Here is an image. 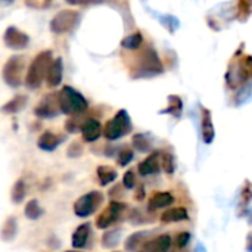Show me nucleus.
I'll use <instances>...</instances> for the list:
<instances>
[{"label":"nucleus","mask_w":252,"mask_h":252,"mask_svg":"<svg viewBox=\"0 0 252 252\" xmlns=\"http://www.w3.org/2000/svg\"><path fill=\"white\" fill-rule=\"evenodd\" d=\"M65 252H78V251H65Z\"/></svg>","instance_id":"obj_42"},{"label":"nucleus","mask_w":252,"mask_h":252,"mask_svg":"<svg viewBox=\"0 0 252 252\" xmlns=\"http://www.w3.org/2000/svg\"><path fill=\"white\" fill-rule=\"evenodd\" d=\"M103 202V195L97 190L89 192L83 196H80L75 204H74V213L77 217L86 219L89 216H92Z\"/></svg>","instance_id":"obj_8"},{"label":"nucleus","mask_w":252,"mask_h":252,"mask_svg":"<svg viewBox=\"0 0 252 252\" xmlns=\"http://www.w3.org/2000/svg\"><path fill=\"white\" fill-rule=\"evenodd\" d=\"M252 13V1H239L238 3V19L247 21Z\"/></svg>","instance_id":"obj_33"},{"label":"nucleus","mask_w":252,"mask_h":252,"mask_svg":"<svg viewBox=\"0 0 252 252\" xmlns=\"http://www.w3.org/2000/svg\"><path fill=\"white\" fill-rule=\"evenodd\" d=\"M97 179L102 186H106L117 179V171L112 167L100 165V167H97Z\"/></svg>","instance_id":"obj_23"},{"label":"nucleus","mask_w":252,"mask_h":252,"mask_svg":"<svg viewBox=\"0 0 252 252\" xmlns=\"http://www.w3.org/2000/svg\"><path fill=\"white\" fill-rule=\"evenodd\" d=\"M173 202H174V196L170 192H155L148 201V208L149 211H154V210L170 207Z\"/></svg>","instance_id":"obj_17"},{"label":"nucleus","mask_w":252,"mask_h":252,"mask_svg":"<svg viewBox=\"0 0 252 252\" xmlns=\"http://www.w3.org/2000/svg\"><path fill=\"white\" fill-rule=\"evenodd\" d=\"M62 78H63V62H62V58H56V59H53V62L49 68V72L46 77V84L52 89L58 87L62 83Z\"/></svg>","instance_id":"obj_12"},{"label":"nucleus","mask_w":252,"mask_h":252,"mask_svg":"<svg viewBox=\"0 0 252 252\" xmlns=\"http://www.w3.org/2000/svg\"><path fill=\"white\" fill-rule=\"evenodd\" d=\"M201 112H202V123H201L202 140H204V143L210 145L214 140V137H216V130H214V124H213L211 112L207 108H202Z\"/></svg>","instance_id":"obj_16"},{"label":"nucleus","mask_w":252,"mask_h":252,"mask_svg":"<svg viewBox=\"0 0 252 252\" xmlns=\"http://www.w3.org/2000/svg\"><path fill=\"white\" fill-rule=\"evenodd\" d=\"M59 106L61 112L66 115H80L89 109V102L74 87L63 86L59 92Z\"/></svg>","instance_id":"obj_3"},{"label":"nucleus","mask_w":252,"mask_h":252,"mask_svg":"<svg viewBox=\"0 0 252 252\" xmlns=\"http://www.w3.org/2000/svg\"><path fill=\"white\" fill-rule=\"evenodd\" d=\"M171 248V238L170 235H161L149 242H146L140 252H168Z\"/></svg>","instance_id":"obj_15"},{"label":"nucleus","mask_w":252,"mask_h":252,"mask_svg":"<svg viewBox=\"0 0 252 252\" xmlns=\"http://www.w3.org/2000/svg\"><path fill=\"white\" fill-rule=\"evenodd\" d=\"M188 219H189L188 210L183 207H176V208L167 210L161 216L162 223H174V221H182V220H188Z\"/></svg>","instance_id":"obj_21"},{"label":"nucleus","mask_w":252,"mask_h":252,"mask_svg":"<svg viewBox=\"0 0 252 252\" xmlns=\"http://www.w3.org/2000/svg\"><path fill=\"white\" fill-rule=\"evenodd\" d=\"M161 167L164 168V171H165L167 174L174 173L176 162H174V157H173V154H170V152L161 154Z\"/></svg>","instance_id":"obj_32"},{"label":"nucleus","mask_w":252,"mask_h":252,"mask_svg":"<svg viewBox=\"0 0 252 252\" xmlns=\"http://www.w3.org/2000/svg\"><path fill=\"white\" fill-rule=\"evenodd\" d=\"M61 112L59 106V93H49L46 94L37 108L34 109V114L40 118H53Z\"/></svg>","instance_id":"obj_10"},{"label":"nucleus","mask_w":252,"mask_h":252,"mask_svg":"<svg viewBox=\"0 0 252 252\" xmlns=\"http://www.w3.org/2000/svg\"><path fill=\"white\" fill-rule=\"evenodd\" d=\"M80 22V13L77 10H61L50 21V30L55 34H65L72 31Z\"/></svg>","instance_id":"obj_6"},{"label":"nucleus","mask_w":252,"mask_h":252,"mask_svg":"<svg viewBox=\"0 0 252 252\" xmlns=\"http://www.w3.org/2000/svg\"><path fill=\"white\" fill-rule=\"evenodd\" d=\"M124 208H126V205L121 202H117V201L109 202V205L96 217V227L103 230V229H108L109 226H112L120 219Z\"/></svg>","instance_id":"obj_9"},{"label":"nucleus","mask_w":252,"mask_h":252,"mask_svg":"<svg viewBox=\"0 0 252 252\" xmlns=\"http://www.w3.org/2000/svg\"><path fill=\"white\" fill-rule=\"evenodd\" d=\"M61 140H62V139H61L58 134H55V133H52V131H44V133L38 137L37 146H38L41 151L52 152V151H55V149L61 145Z\"/></svg>","instance_id":"obj_18"},{"label":"nucleus","mask_w":252,"mask_h":252,"mask_svg":"<svg viewBox=\"0 0 252 252\" xmlns=\"http://www.w3.org/2000/svg\"><path fill=\"white\" fill-rule=\"evenodd\" d=\"M146 238V232H139V233H134L131 236H128V239L126 241V250L128 252L137 251L139 248H142V242L145 241Z\"/></svg>","instance_id":"obj_27"},{"label":"nucleus","mask_w":252,"mask_h":252,"mask_svg":"<svg viewBox=\"0 0 252 252\" xmlns=\"http://www.w3.org/2000/svg\"><path fill=\"white\" fill-rule=\"evenodd\" d=\"M182 111H183V102L179 96H168V108L164 109L162 112L165 114H170L176 118H179L182 115Z\"/></svg>","instance_id":"obj_26"},{"label":"nucleus","mask_w":252,"mask_h":252,"mask_svg":"<svg viewBox=\"0 0 252 252\" xmlns=\"http://www.w3.org/2000/svg\"><path fill=\"white\" fill-rule=\"evenodd\" d=\"M3 40H4V44L13 50L25 49L30 43V37L24 31H21L19 28H16L13 25L6 28V31L3 34Z\"/></svg>","instance_id":"obj_11"},{"label":"nucleus","mask_w":252,"mask_h":252,"mask_svg":"<svg viewBox=\"0 0 252 252\" xmlns=\"http://www.w3.org/2000/svg\"><path fill=\"white\" fill-rule=\"evenodd\" d=\"M83 154V148L80 146V143L74 142L69 148H68V157H80Z\"/></svg>","instance_id":"obj_38"},{"label":"nucleus","mask_w":252,"mask_h":252,"mask_svg":"<svg viewBox=\"0 0 252 252\" xmlns=\"http://www.w3.org/2000/svg\"><path fill=\"white\" fill-rule=\"evenodd\" d=\"M27 102H28V97L25 94H16L15 97H12L9 102H6L1 106V112H4V114H18L25 108Z\"/></svg>","instance_id":"obj_20"},{"label":"nucleus","mask_w":252,"mask_h":252,"mask_svg":"<svg viewBox=\"0 0 252 252\" xmlns=\"http://www.w3.org/2000/svg\"><path fill=\"white\" fill-rule=\"evenodd\" d=\"M247 250L248 252H252V233L248 235V239H247Z\"/></svg>","instance_id":"obj_40"},{"label":"nucleus","mask_w":252,"mask_h":252,"mask_svg":"<svg viewBox=\"0 0 252 252\" xmlns=\"http://www.w3.org/2000/svg\"><path fill=\"white\" fill-rule=\"evenodd\" d=\"M24 58L22 56H10L4 66H3V80L10 87H19L22 84V74H24Z\"/></svg>","instance_id":"obj_7"},{"label":"nucleus","mask_w":252,"mask_h":252,"mask_svg":"<svg viewBox=\"0 0 252 252\" xmlns=\"http://www.w3.org/2000/svg\"><path fill=\"white\" fill-rule=\"evenodd\" d=\"M142 43H143V35H142V32L136 31L133 34L127 35L126 38H123L121 46L127 50H137L142 46Z\"/></svg>","instance_id":"obj_25"},{"label":"nucleus","mask_w":252,"mask_h":252,"mask_svg":"<svg viewBox=\"0 0 252 252\" xmlns=\"http://www.w3.org/2000/svg\"><path fill=\"white\" fill-rule=\"evenodd\" d=\"M28 6H31V7H47V6H50V1H46V3H31V1H28L27 3Z\"/></svg>","instance_id":"obj_39"},{"label":"nucleus","mask_w":252,"mask_h":252,"mask_svg":"<svg viewBox=\"0 0 252 252\" xmlns=\"http://www.w3.org/2000/svg\"><path fill=\"white\" fill-rule=\"evenodd\" d=\"M24 214H25V217L30 219V220H38V219L44 214V210L40 207L38 201L31 199V201L27 202V205H25V208H24Z\"/></svg>","instance_id":"obj_24"},{"label":"nucleus","mask_w":252,"mask_h":252,"mask_svg":"<svg viewBox=\"0 0 252 252\" xmlns=\"http://www.w3.org/2000/svg\"><path fill=\"white\" fill-rule=\"evenodd\" d=\"M133 146H134V149L136 151H139V152H148V151H151V148H152V142L148 139V136L146 134H136L134 137H133Z\"/></svg>","instance_id":"obj_29"},{"label":"nucleus","mask_w":252,"mask_h":252,"mask_svg":"<svg viewBox=\"0 0 252 252\" xmlns=\"http://www.w3.org/2000/svg\"><path fill=\"white\" fill-rule=\"evenodd\" d=\"M252 94V81L247 83L245 86H242L238 92V94L235 96V102L236 105H242L244 102H247Z\"/></svg>","instance_id":"obj_31"},{"label":"nucleus","mask_w":252,"mask_h":252,"mask_svg":"<svg viewBox=\"0 0 252 252\" xmlns=\"http://www.w3.org/2000/svg\"><path fill=\"white\" fill-rule=\"evenodd\" d=\"M133 157H134L133 151L128 149V148H124L123 151H120V154H118V157H117V162H118V165L126 167L128 162H131Z\"/></svg>","instance_id":"obj_34"},{"label":"nucleus","mask_w":252,"mask_h":252,"mask_svg":"<svg viewBox=\"0 0 252 252\" xmlns=\"http://www.w3.org/2000/svg\"><path fill=\"white\" fill-rule=\"evenodd\" d=\"M90 238V224L84 223L81 226H78L75 229V232L72 233V247L77 250H81L86 247L87 241Z\"/></svg>","instance_id":"obj_19"},{"label":"nucleus","mask_w":252,"mask_h":252,"mask_svg":"<svg viewBox=\"0 0 252 252\" xmlns=\"http://www.w3.org/2000/svg\"><path fill=\"white\" fill-rule=\"evenodd\" d=\"M161 154L159 152H152L146 159H143L137 170H139V174L140 176H151V174H157L161 168Z\"/></svg>","instance_id":"obj_14"},{"label":"nucleus","mask_w":252,"mask_h":252,"mask_svg":"<svg viewBox=\"0 0 252 252\" xmlns=\"http://www.w3.org/2000/svg\"><path fill=\"white\" fill-rule=\"evenodd\" d=\"M252 201V185L247 180L245 182V186L242 188V190H241V202L247 207L250 202Z\"/></svg>","instance_id":"obj_35"},{"label":"nucleus","mask_w":252,"mask_h":252,"mask_svg":"<svg viewBox=\"0 0 252 252\" xmlns=\"http://www.w3.org/2000/svg\"><path fill=\"white\" fill-rule=\"evenodd\" d=\"M121 239V230H111V232H106L102 238V244L103 247L106 248H114L118 245Z\"/></svg>","instance_id":"obj_30"},{"label":"nucleus","mask_w":252,"mask_h":252,"mask_svg":"<svg viewBox=\"0 0 252 252\" xmlns=\"http://www.w3.org/2000/svg\"><path fill=\"white\" fill-rule=\"evenodd\" d=\"M102 133H103L102 124H100L97 120H93V118H89V120L84 123L83 128H81L83 139H84V142H89V143L96 142V140L102 136Z\"/></svg>","instance_id":"obj_13"},{"label":"nucleus","mask_w":252,"mask_h":252,"mask_svg":"<svg viewBox=\"0 0 252 252\" xmlns=\"http://www.w3.org/2000/svg\"><path fill=\"white\" fill-rule=\"evenodd\" d=\"M134 71H137L134 77H149V75H157L162 72V63L152 47L145 49L139 55L137 68Z\"/></svg>","instance_id":"obj_5"},{"label":"nucleus","mask_w":252,"mask_h":252,"mask_svg":"<svg viewBox=\"0 0 252 252\" xmlns=\"http://www.w3.org/2000/svg\"><path fill=\"white\" fill-rule=\"evenodd\" d=\"M195 252H205V248H204V247H202V245L199 244V245H198V247L195 248Z\"/></svg>","instance_id":"obj_41"},{"label":"nucleus","mask_w":252,"mask_h":252,"mask_svg":"<svg viewBox=\"0 0 252 252\" xmlns=\"http://www.w3.org/2000/svg\"><path fill=\"white\" fill-rule=\"evenodd\" d=\"M189 241H190V233L183 232V233H179L177 241H176V245H177V248H185L189 244Z\"/></svg>","instance_id":"obj_37"},{"label":"nucleus","mask_w":252,"mask_h":252,"mask_svg":"<svg viewBox=\"0 0 252 252\" xmlns=\"http://www.w3.org/2000/svg\"><path fill=\"white\" fill-rule=\"evenodd\" d=\"M10 198L15 204H21L22 199L25 198V183L24 180H16L12 186V192H10Z\"/></svg>","instance_id":"obj_28"},{"label":"nucleus","mask_w":252,"mask_h":252,"mask_svg":"<svg viewBox=\"0 0 252 252\" xmlns=\"http://www.w3.org/2000/svg\"><path fill=\"white\" fill-rule=\"evenodd\" d=\"M226 81L230 89H238L252 81V56L244 55L241 58H233L229 65Z\"/></svg>","instance_id":"obj_1"},{"label":"nucleus","mask_w":252,"mask_h":252,"mask_svg":"<svg viewBox=\"0 0 252 252\" xmlns=\"http://www.w3.org/2000/svg\"><path fill=\"white\" fill-rule=\"evenodd\" d=\"M131 120L130 115L126 109H120L114 118H111L105 127H103V134L108 140H117L124 136H127L131 131Z\"/></svg>","instance_id":"obj_4"},{"label":"nucleus","mask_w":252,"mask_h":252,"mask_svg":"<svg viewBox=\"0 0 252 252\" xmlns=\"http://www.w3.org/2000/svg\"><path fill=\"white\" fill-rule=\"evenodd\" d=\"M123 185L126 189H133L134 185H136V177H134V173L133 171H127L123 177Z\"/></svg>","instance_id":"obj_36"},{"label":"nucleus","mask_w":252,"mask_h":252,"mask_svg":"<svg viewBox=\"0 0 252 252\" xmlns=\"http://www.w3.org/2000/svg\"><path fill=\"white\" fill-rule=\"evenodd\" d=\"M114 252H120V251H114Z\"/></svg>","instance_id":"obj_43"},{"label":"nucleus","mask_w":252,"mask_h":252,"mask_svg":"<svg viewBox=\"0 0 252 252\" xmlns=\"http://www.w3.org/2000/svg\"><path fill=\"white\" fill-rule=\"evenodd\" d=\"M16 233H18V223H16L15 217H7L6 221L3 223L1 230H0L1 241H4V242L13 241L15 236H16Z\"/></svg>","instance_id":"obj_22"},{"label":"nucleus","mask_w":252,"mask_h":252,"mask_svg":"<svg viewBox=\"0 0 252 252\" xmlns=\"http://www.w3.org/2000/svg\"><path fill=\"white\" fill-rule=\"evenodd\" d=\"M53 62L52 52L50 50H43L40 52L30 63L27 69V77H25V84L30 89H38L43 81L47 77L49 68Z\"/></svg>","instance_id":"obj_2"}]
</instances>
